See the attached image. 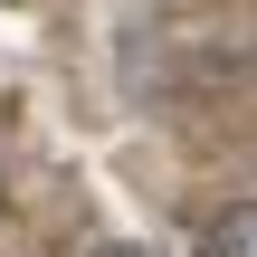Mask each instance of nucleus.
Here are the masks:
<instances>
[{"label": "nucleus", "mask_w": 257, "mask_h": 257, "mask_svg": "<svg viewBox=\"0 0 257 257\" xmlns=\"http://www.w3.org/2000/svg\"><path fill=\"white\" fill-rule=\"evenodd\" d=\"M200 257H257V200H238V210H219V219L200 229Z\"/></svg>", "instance_id": "1"}, {"label": "nucleus", "mask_w": 257, "mask_h": 257, "mask_svg": "<svg viewBox=\"0 0 257 257\" xmlns=\"http://www.w3.org/2000/svg\"><path fill=\"white\" fill-rule=\"evenodd\" d=\"M86 257H153V248H134V238H114V248H86Z\"/></svg>", "instance_id": "2"}]
</instances>
